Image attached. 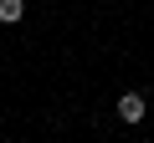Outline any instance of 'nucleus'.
<instances>
[{
	"label": "nucleus",
	"instance_id": "1",
	"mask_svg": "<svg viewBox=\"0 0 154 143\" xmlns=\"http://www.w3.org/2000/svg\"><path fill=\"white\" fill-rule=\"evenodd\" d=\"M144 112H149L144 92H123V97H118V118H123V123H144Z\"/></svg>",
	"mask_w": 154,
	"mask_h": 143
},
{
	"label": "nucleus",
	"instance_id": "2",
	"mask_svg": "<svg viewBox=\"0 0 154 143\" xmlns=\"http://www.w3.org/2000/svg\"><path fill=\"white\" fill-rule=\"evenodd\" d=\"M26 16V0H0V21H5V26H16Z\"/></svg>",
	"mask_w": 154,
	"mask_h": 143
}]
</instances>
